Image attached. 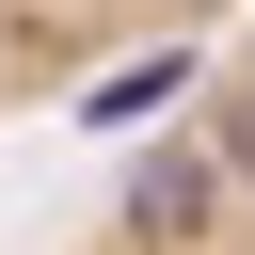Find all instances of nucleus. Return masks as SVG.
I'll return each instance as SVG.
<instances>
[{"label":"nucleus","instance_id":"nucleus-1","mask_svg":"<svg viewBox=\"0 0 255 255\" xmlns=\"http://www.w3.org/2000/svg\"><path fill=\"white\" fill-rule=\"evenodd\" d=\"M64 255H255V16L143 96Z\"/></svg>","mask_w":255,"mask_h":255},{"label":"nucleus","instance_id":"nucleus-2","mask_svg":"<svg viewBox=\"0 0 255 255\" xmlns=\"http://www.w3.org/2000/svg\"><path fill=\"white\" fill-rule=\"evenodd\" d=\"M255 0H0V128H32L64 96H159Z\"/></svg>","mask_w":255,"mask_h":255}]
</instances>
